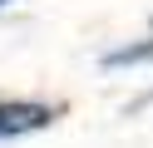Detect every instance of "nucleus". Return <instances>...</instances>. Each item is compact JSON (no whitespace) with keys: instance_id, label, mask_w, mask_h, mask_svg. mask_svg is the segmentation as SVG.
<instances>
[{"instance_id":"nucleus-3","label":"nucleus","mask_w":153,"mask_h":148,"mask_svg":"<svg viewBox=\"0 0 153 148\" xmlns=\"http://www.w3.org/2000/svg\"><path fill=\"white\" fill-rule=\"evenodd\" d=\"M153 104V89H148V94H138V99H128V114H138V109H148Z\"/></svg>"},{"instance_id":"nucleus-2","label":"nucleus","mask_w":153,"mask_h":148,"mask_svg":"<svg viewBox=\"0 0 153 148\" xmlns=\"http://www.w3.org/2000/svg\"><path fill=\"white\" fill-rule=\"evenodd\" d=\"M104 69H138V64H153V35L148 39H133V45H119L109 54H99Z\"/></svg>"},{"instance_id":"nucleus-4","label":"nucleus","mask_w":153,"mask_h":148,"mask_svg":"<svg viewBox=\"0 0 153 148\" xmlns=\"http://www.w3.org/2000/svg\"><path fill=\"white\" fill-rule=\"evenodd\" d=\"M5 5H10V0H0V10H5Z\"/></svg>"},{"instance_id":"nucleus-1","label":"nucleus","mask_w":153,"mask_h":148,"mask_svg":"<svg viewBox=\"0 0 153 148\" xmlns=\"http://www.w3.org/2000/svg\"><path fill=\"white\" fill-rule=\"evenodd\" d=\"M59 118L54 104H40V99H5L0 104V138H25V133H40Z\"/></svg>"}]
</instances>
